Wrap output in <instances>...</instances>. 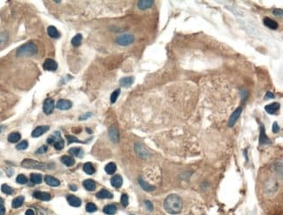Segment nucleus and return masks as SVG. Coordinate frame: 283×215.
I'll return each instance as SVG.
<instances>
[{"label": "nucleus", "instance_id": "46", "mask_svg": "<svg viewBox=\"0 0 283 215\" xmlns=\"http://www.w3.org/2000/svg\"><path fill=\"white\" fill-rule=\"evenodd\" d=\"M274 14H275V16H281V15H282V11H281V10H279V9H275V10L274 11Z\"/></svg>", "mask_w": 283, "mask_h": 215}, {"label": "nucleus", "instance_id": "12", "mask_svg": "<svg viewBox=\"0 0 283 215\" xmlns=\"http://www.w3.org/2000/svg\"><path fill=\"white\" fill-rule=\"evenodd\" d=\"M280 106H280L279 103L275 102V103H272V104H269V105L266 106H265V110H266V112H267L268 113H269V114H275L277 111L280 109Z\"/></svg>", "mask_w": 283, "mask_h": 215}, {"label": "nucleus", "instance_id": "41", "mask_svg": "<svg viewBox=\"0 0 283 215\" xmlns=\"http://www.w3.org/2000/svg\"><path fill=\"white\" fill-rule=\"evenodd\" d=\"M8 40V33L7 32H3L0 34V45L5 44Z\"/></svg>", "mask_w": 283, "mask_h": 215}, {"label": "nucleus", "instance_id": "21", "mask_svg": "<svg viewBox=\"0 0 283 215\" xmlns=\"http://www.w3.org/2000/svg\"><path fill=\"white\" fill-rule=\"evenodd\" d=\"M61 162L64 164V165H66V166H73L75 163V160L73 158H72V157H70V156H67V155H64V156H62L61 157Z\"/></svg>", "mask_w": 283, "mask_h": 215}, {"label": "nucleus", "instance_id": "39", "mask_svg": "<svg viewBox=\"0 0 283 215\" xmlns=\"http://www.w3.org/2000/svg\"><path fill=\"white\" fill-rule=\"evenodd\" d=\"M66 139H67L68 144H72V143H84V142L79 140L76 137L74 136H72V135H66Z\"/></svg>", "mask_w": 283, "mask_h": 215}, {"label": "nucleus", "instance_id": "10", "mask_svg": "<svg viewBox=\"0 0 283 215\" xmlns=\"http://www.w3.org/2000/svg\"><path fill=\"white\" fill-rule=\"evenodd\" d=\"M72 106V103L67 99H59L57 102V108L59 110H68Z\"/></svg>", "mask_w": 283, "mask_h": 215}, {"label": "nucleus", "instance_id": "26", "mask_svg": "<svg viewBox=\"0 0 283 215\" xmlns=\"http://www.w3.org/2000/svg\"><path fill=\"white\" fill-rule=\"evenodd\" d=\"M116 211H117V208H116V207H115L114 205H107V206H106L104 209H103V212L106 213V214L108 215H113L116 213Z\"/></svg>", "mask_w": 283, "mask_h": 215}, {"label": "nucleus", "instance_id": "2", "mask_svg": "<svg viewBox=\"0 0 283 215\" xmlns=\"http://www.w3.org/2000/svg\"><path fill=\"white\" fill-rule=\"evenodd\" d=\"M37 53H38V46L32 42L25 44L17 50V56L19 57H31Z\"/></svg>", "mask_w": 283, "mask_h": 215}, {"label": "nucleus", "instance_id": "45", "mask_svg": "<svg viewBox=\"0 0 283 215\" xmlns=\"http://www.w3.org/2000/svg\"><path fill=\"white\" fill-rule=\"evenodd\" d=\"M92 116V113H86V115H84V116H81L80 118H79V119L80 120H84V119H87L89 117H91Z\"/></svg>", "mask_w": 283, "mask_h": 215}, {"label": "nucleus", "instance_id": "32", "mask_svg": "<svg viewBox=\"0 0 283 215\" xmlns=\"http://www.w3.org/2000/svg\"><path fill=\"white\" fill-rule=\"evenodd\" d=\"M82 35L81 34H77L74 38L72 39V45L74 46V47H79L81 45V41H82Z\"/></svg>", "mask_w": 283, "mask_h": 215}, {"label": "nucleus", "instance_id": "5", "mask_svg": "<svg viewBox=\"0 0 283 215\" xmlns=\"http://www.w3.org/2000/svg\"><path fill=\"white\" fill-rule=\"evenodd\" d=\"M117 43L122 46H127L134 41V36L132 34H123L117 38Z\"/></svg>", "mask_w": 283, "mask_h": 215}, {"label": "nucleus", "instance_id": "35", "mask_svg": "<svg viewBox=\"0 0 283 215\" xmlns=\"http://www.w3.org/2000/svg\"><path fill=\"white\" fill-rule=\"evenodd\" d=\"M120 94V89L115 90L114 92L112 93V95H111V103H112V104H113V103L116 102V100L118 99Z\"/></svg>", "mask_w": 283, "mask_h": 215}, {"label": "nucleus", "instance_id": "34", "mask_svg": "<svg viewBox=\"0 0 283 215\" xmlns=\"http://www.w3.org/2000/svg\"><path fill=\"white\" fill-rule=\"evenodd\" d=\"M31 180L35 184H41L42 182V176L38 173H32L31 174Z\"/></svg>", "mask_w": 283, "mask_h": 215}, {"label": "nucleus", "instance_id": "18", "mask_svg": "<svg viewBox=\"0 0 283 215\" xmlns=\"http://www.w3.org/2000/svg\"><path fill=\"white\" fill-rule=\"evenodd\" d=\"M264 25L267 27H268L269 29H273V30H276L277 28L279 27L278 25V23L276 21L273 20L269 18H264Z\"/></svg>", "mask_w": 283, "mask_h": 215}, {"label": "nucleus", "instance_id": "38", "mask_svg": "<svg viewBox=\"0 0 283 215\" xmlns=\"http://www.w3.org/2000/svg\"><path fill=\"white\" fill-rule=\"evenodd\" d=\"M28 147V142L26 140H23L20 143L18 144V146H16V148L19 151H23V150H25Z\"/></svg>", "mask_w": 283, "mask_h": 215}, {"label": "nucleus", "instance_id": "15", "mask_svg": "<svg viewBox=\"0 0 283 215\" xmlns=\"http://www.w3.org/2000/svg\"><path fill=\"white\" fill-rule=\"evenodd\" d=\"M45 181L47 185L51 186H59L60 185V182L59 180H57L56 178H54L52 176H50V175H46L45 177Z\"/></svg>", "mask_w": 283, "mask_h": 215}, {"label": "nucleus", "instance_id": "9", "mask_svg": "<svg viewBox=\"0 0 283 215\" xmlns=\"http://www.w3.org/2000/svg\"><path fill=\"white\" fill-rule=\"evenodd\" d=\"M50 129V127L48 126H38L37 128H35L32 133V136L33 138H38L41 135H43L44 133H45L48 130Z\"/></svg>", "mask_w": 283, "mask_h": 215}, {"label": "nucleus", "instance_id": "1", "mask_svg": "<svg viewBox=\"0 0 283 215\" xmlns=\"http://www.w3.org/2000/svg\"><path fill=\"white\" fill-rule=\"evenodd\" d=\"M183 202L178 194L168 195L164 201V208L170 214H178L181 212Z\"/></svg>", "mask_w": 283, "mask_h": 215}, {"label": "nucleus", "instance_id": "23", "mask_svg": "<svg viewBox=\"0 0 283 215\" xmlns=\"http://www.w3.org/2000/svg\"><path fill=\"white\" fill-rule=\"evenodd\" d=\"M139 184H140V186L142 187V189L145 190V191H147V192H152V191H153L155 189V187L153 186H152V185H150L148 183H147L144 180H142L141 178L139 180Z\"/></svg>", "mask_w": 283, "mask_h": 215}, {"label": "nucleus", "instance_id": "8", "mask_svg": "<svg viewBox=\"0 0 283 215\" xmlns=\"http://www.w3.org/2000/svg\"><path fill=\"white\" fill-rule=\"evenodd\" d=\"M241 112H242V108L238 107L235 111L233 113V114L230 116L229 122H228V126H229L230 127H233V126H234V124L236 123V121L238 120L240 115L241 114Z\"/></svg>", "mask_w": 283, "mask_h": 215}, {"label": "nucleus", "instance_id": "44", "mask_svg": "<svg viewBox=\"0 0 283 215\" xmlns=\"http://www.w3.org/2000/svg\"><path fill=\"white\" fill-rule=\"evenodd\" d=\"M279 131H280V127H279L277 122H275L274 125H273V132H274L275 133H279Z\"/></svg>", "mask_w": 283, "mask_h": 215}, {"label": "nucleus", "instance_id": "19", "mask_svg": "<svg viewBox=\"0 0 283 215\" xmlns=\"http://www.w3.org/2000/svg\"><path fill=\"white\" fill-rule=\"evenodd\" d=\"M109 136L111 138V139L113 142H118L119 141V132H118V129L115 126L110 128L109 130Z\"/></svg>", "mask_w": 283, "mask_h": 215}, {"label": "nucleus", "instance_id": "37", "mask_svg": "<svg viewBox=\"0 0 283 215\" xmlns=\"http://www.w3.org/2000/svg\"><path fill=\"white\" fill-rule=\"evenodd\" d=\"M16 181H17V183L20 184V185H24V184H26L28 180H27V178L25 176V175L19 174L18 177H17Z\"/></svg>", "mask_w": 283, "mask_h": 215}, {"label": "nucleus", "instance_id": "33", "mask_svg": "<svg viewBox=\"0 0 283 215\" xmlns=\"http://www.w3.org/2000/svg\"><path fill=\"white\" fill-rule=\"evenodd\" d=\"M1 191L4 193H5V194H12L13 193V189L12 188L11 186H9L8 185L6 184H4V185H2V186H1Z\"/></svg>", "mask_w": 283, "mask_h": 215}, {"label": "nucleus", "instance_id": "6", "mask_svg": "<svg viewBox=\"0 0 283 215\" xmlns=\"http://www.w3.org/2000/svg\"><path fill=\"white\" fill-rule=\"evenodd\" d=\"M54 106H55V105H54L53 99L48 98V99H46L45 100V102H44L43 111H44V113H45V114H51V113H52V112H53Z\"/></svg>", "mask_w": 283, "mask_h": 215}, {"label": "nucleus", "instance_id": "43", "mask_svg": "<svg viewBox=\"0 0 283 215\" xmlns=\"http://www.w3.org/2000/svg\"><path fill=\"white\" fill-rule=\"evenodd\" d=\"M145 205H146L147 208L148 209L149 211H153V204L151 203V201L146 200V201H145Z\"/></svg>", "mask_w": 283, "mask_h": 215}, {"label": "nucleus", "instance_id": "50", "mask_svg": "<svg viewBox=\"0 0 283 215\" xmlns=\"http://www.w3.org/2000/svg\"><path fill=\"white\" fill-rule=\"evenodd\" d=\"M70 189H71V190H72V191H77V187H76L75 186H72V185H71V186H70Z\"/></svg>", "mask_w": 283, "mask_h": 215}, {"label": "nucleus", "instance_id": "52", "mask_svg": "<svg viewBox=\"0 0 283 215\" xmlns=\"http://www.w3.org/2000/svg\"><path fill=\"white\" fill-rule=\"evenodd\" d=\"M86 131H87V133H92V131H91L90 129H88V128H86Z\"/></svg>", "mask_w": 283, "mask_h": 215}, {"label": "nucleus", "instance_id": "27", "mask_svg": "<svg viewBox=\"0 0 283 215\" xmlns=\"http://www.w3.org/2000/svg\"><path fill=\"white\" fill-rule=\"evenodd\" d=\"M47 32L49 34L50 37L53 38V39H58L59 38L60 34L58 32V30L56 29V27L54 26H49L47 29Z\"/></svg>", "mask_w": 283, "mask_h": 215}, {"label": "nucleus", "instance_id": "51", "mask_svg": "<svg viewBox=\"0 0 283 215\" xmlns=\"http://www.w3.org/2000/svg\"><path fill=\"white\" fill-rule=\"evenodd\" d=\"M3 203H4V200H3V199H1V198H0V205H3Z\"/></svg>", "mask_w": 283, "mask_h": 215}, {"label": "nucleus", "instance_id": "36", "mask_svg": "<svg viewBox=\"0 0 283 215\" xmlns=\"http://www.w3.org/2000/svg\"><path fill=\"white\" fill-rule=\"evenodd\" d=\"M86 210L88 213H94L97 211V207L93 203H87L86 206Z\"/></svg>", "mask_w": 283, "mask_h": 215}, {"label": "nucleus", "instance_id": "14", "mask_svg": "<svg viewBox=\"0 0 283 215\" xmlns=\"http://www.w3.org/2000/svg\"><path fill=\"white\" fill-rule=\"evenodd\" d=\"M33 196L36 199L43 200V201H48L51 200V195L48 193H45V192H35Z\"/></svg>", "mask_w": 283, "mask_h": 215}, {"label": "nucleus", "instance_id": "49", "mask_svg": "<svg viewBox=\"0 0 283 215\" xmlns=\"http://www.w3.org/2000/svg\"><path fill=\"white\" fill-rule=\"evenodd\" d=\"M266 97H267L266 99H274V98H275V95L268 92L267 93V95H266Z\"/></svg>", "mask_w": 283, "mask_h": 215}, {"label": "nucleus", "instance_id": "22", "mask_svg": "<svg viewBox=\"0 0 283 215\" xmlns=\"http://www.w3.org/2000/svg\"><path fill=\"white\" fill-rule=\"evenodd\" d=\"M83 186L87 191H91V192L94 191L96 189V184L93 180H86L83 182Z\"/></svg>", "mask_w": 283, "mask_h": 215}, {"label": "nucleus", "instance_id": "48", "mask_svg": "<svg viewBox=\"0 0 283 215\" xmlns=\"http://www.w3.org/2000/svg\"><path fill=\"white\" fill-rule=\"evenodd\" d=\"M25 215H35V213H34L32 209H28L26 211V213H25Z\"/></svg>", "mask_w": 283, "mask_h": 215}, {"label": "nucleus", "instance_id": "3", "mask_svg": "<svg viewBox=\"0 0 283 215\" xmlns=\"http://www.w3.org/2000/svg\"><path fill=\"white\" fill-rule=\"evenodd\" d=\"M21 166L25 168H30V169H40V170H45L49 169L47 164L42 163V162L36 161L31 159H25L21 162Z\"/></svg>", "mask_w": 283, "mask_h": 215}, {"label": "nucleus", "instance_id": "47", "mask_svg": "<svg viewBox=\"0 0 283 215\" xmlns=\"http://www.w3.org/2000/svg\"><path fill=\"white\" fill-rule=\"evenodd\" d=\"M5 208L4 205H0V215H5Z\"/></svg>", "mask_w": 283, "mask_h": 215}, {"label": "nucleus", "instance_id": "29", "mask_svg": "<svg viewBox=\"0 0 283 215\" xmlns=\"http://www.w3.org/2000/svg\"><path fill=\"white\" fill-rule=\"evenodd\" d=\"M21 139L20 133L15 132V133H12L11 134L8 136V140L11 142V143H17L18 141H19Z\"/></svg>", "mask_w": 283, "mask_h": 215}, {"label": "nucleus", "instance_id": "28", "mask_svg": "<svg viewBox=\"0 0 283 215\" xmlns=\"http://www.w3.org/2000/svg\"><path fill=\"white\" fill-rule=\"evenodd\" d=\"M70 154L75 156V157H83V150L80 147H72L69 150Z\"/></svg>", "mask_w": 283, "mask_h": 215}, {"label": "nucleus", "instance_id": "42", "mask_svg": "<svg viewBox=\"0 0 283 215\" xmlns=\"http://www.w3.org/2000/svg\"><path fill=\"white\" fill-rule=\"evenodd\" d=\"M46 151H47V146H42L41 147H39L37 150L36 153H37L38 154H43V153H46Z\"/></svg>", "mask_w": 283, "mask_h": 215}, {"label": "nucleus", "instance_id": "17", "mask_svg": "<svg viewBox=\"0 0 283 215\" xmlns=\"http://www.w3.org/2000/svg\"><path fill=\"white\" fill-rule=\"evenodd\" d=\"M153 5V1L152 0H140L138 2V7L140 10H147Z\"/></svg>", "mask_w": 283, "mask_h": 215}, {"label": "nucleus", "instance_id": "11", "mask_svg": "<svg viewBox=\"0 0 283 215\" xmlns=\"http://www.w3.org/2000/svg\"><path fill=\"white\" fill-rule=\"evenodd\" d=\"M66 200H67L68 203H69L72 207H79L81 206V200L79 198L74 196V195H68Z\"/></svg>", "mask_w": 283, "mask_h": 215}, {"label": "nucleus", "instance_id": "7", "mask_svg": "<svg viewBox=\"0 0 283 215\" xmlns=\"http://www.w3.org/2000/svg\"><path fill=\"white\" fill-rule=\"evenodd\" d=\"M43 67L45 71H50V72H54L58 69V64L56 61H54L53 59H45L44 65H43Z\"/></svg>", "mask_w": 283, "mask_h": 215}, {"label": "nucleus", "instance_id": "20", "mask_svg": "<svg viewBox=\"0 0 283 215\" xmlns=\"http://www.w3.org/2000/svg\"><path fill=\"white\" fill-rule=\"evenodd\" d=\"M96 196L98 199H113V197L112 193H110L109 191L106 190V189H103L101 191H99Z\"/></svg>", "mask_w": 283, "mask_h": 215}, {"label": "nucleus", "instance_id": "40", "mask_svg": "<svg viewBox=\"0 0 283 215\" xmlns=\"http://www.w3.org/2000/svg\"><path fill=\"white\" fill-rule=\"evenodd\" d=\"M120 201H121V204L123 207H127V206H128V203H129V199H128V196H127V194H126V193L122 194Z\"/></svg>", "mask_w": 283, "mask_h": 215}, {"label": "nucleus", "instance_id": "30", "mask_svg": "<svg viewBox=\"0 0 283 215\" xmlns=\"http://www.w3.org/2000/svg\"><path fill=\"white\" fill-rule=\"evenodd\" d=\"M117 170V166L114 163L111 162V163H108L107 165L105 166V171L106 172V173L108 174H113Z\"/></svg>", "mask_w": 283, "mask_h": 215}, {"label": "nucleus", "instance_id": "4", "mask_svg": "<svg viewBox=\"0 0 283 215\" xmlns=\"http://www.w3.org/2000/svg\"><path fill=\"white\" fill-rule=\"evenodd\" d=\"M48 144H53L54 147L56 150H62L64 148L65 143L64 140L61 139V136L59 132H56L53 135L50 136L47 139Z\"/></svg>", "mask_w": 283, "mask_h": 215}, {"label": "nucleus", "instance_id": "13", "mask_svg": "<svg viewBox=\"0 0 283 215\" xmlns=\"http://www.w3.org/2000/svg\"><path fill=\"white\" fill-rule=\"evenodd\" d=\"M123 184V179L120 175L116 174L111 179V185L115 188H120Z\"/></svg>", "mask_w": 283, "mask_h": 215}, {"label": "nucleus", "instance_id": "31", "mask_svg": "<svg viewBox=\"0 0 283 215\" xmlns=\"http://www.w3.org/2000/svg\"><path fill=\"white\" fill-rule=\"evenodd\" d=\"M24 200H25V198L23 196H19V197L15 198L12 201V207L13 208H19V207L23 205Z\"/></svg>", "mask_w": 283, "mask_h": 215}, {"label": "nucleus", "instance_id": "24", "mask_svg": "<svg viewBox=\"0 0 283 215\" xmlns=\"http://www.w3.org/2000/svg\"><path fill=\"white\" fill-rule=\"evenodd\" d=\"M260 143L261 145H267V144H270L271 141L268 139V138L267 137L266 133H265V129L263 127V126H261V136H260Z\"/></svg>", "mask_w": 283, "mask_h": 215}, {"label": "nucleus", "instance_id": "25", "mask_svg": "<svg viewBox=\"0 0 283 215\" xmlns=\"http://www.w3.org/2000/svg\"><path fill=\"white\" fill-rule=\"evenodd\" d=\"M84 171H85V173H87L89 175H92L93 174L95 173V168L93 166V165L92 164V163H90V162H86L85 165H84Z\"/></svg>", "mask_w": 283, "mask_h": 215}, {"label": "nucleus", "instance_id": "16", "mask_svg": "<svg viewBox=\"0 0 283 215\" xmlns=\"http://www.w3.org/2000/svg\"><path fill=\"white\" fill-rule=\"evenodd\" d=\"M133 77H124L120 79V85L122 87H129L133 85Z\"/></svg>", "mask_w": 283, "mask_h": 215}]
</instances>
